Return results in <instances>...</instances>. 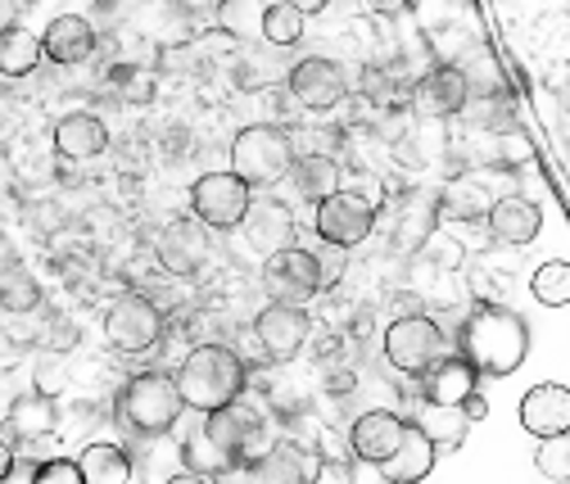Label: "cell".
I'll list each match as a JSON object with an SVG mask.
<instances>
[{
	"label": "cell",
	"mask_w": 570,
	"mask_h": 484,
	"mask_svg": "<svg viewBox=\"0 0 570 484\" xmlns=\"http://www.w3.org/2000/svg\"><path fill=\"white\" fill-rule=\"evenodd\" d=\"M322 281H326L322 254L299 249V245L281 249V254H272V258L263 263V290H267L272 304H295V308H304V304L317 299Z\"/></svg>",
	"instance_id": "obj_8"
},
{
	"label": "cell",
	"mask_w": 570,
	"mask_h": 484,
	"mask_svg": "<svg viewBox=\"0 0 570 484\" xmlns=\"http://www.w3.org/2000/svg\"><path fill=\"white\" fill-rule=\"evenodd\" d=\"M285 6H295V10H304V14H322L331 0H285Z\"/></svg>",
	"instance_id": "obj_40"
},
{
	"label": "cell",
	"mask_w": 570,
	"mask_h": 484,
	"mask_svg": "<svg viewBox=\"0 0 570 484\" xmlns=\"http://www.w3.org/2000/svg\"><path fill=\"white\" fill-rule=\"evenodd\" d=\"M177 385H181L186 407H195L208 417V412H218V407L240 398L245 363H240L236 349H227V344H195L177 367Z\"/></svg>",
	"instance_id": "obj_2"
},
{
	"label": "cell",
	"mask_w": 570,
	"mask_h": 484,
	"mask_svg": "<svg viewBox=\"0 0 570 484\" xmlns=\"http://www.w3.org/2000/svg\"><path fill=\"white\" fill-rule=\"evenodd\" d=\"M78 466H82L87 484H131L136 480V466L118 444H87Z\"/></svg>",
	"instance_id": "obj_26"
},
{
	"label": "cell",
	"mask_w": 570,
	"mask_h": 484,
	"mask_svg": "<svg viewBox=\"0 0 570 484\" xmlns=\"http://www.w3.org/2000/svg\"><path fill=\"white\" fill-rule=\"evenodd\" d=\"M232 172L245 177L249 186H276L285 172H295V141L285 127L254 122L236 131L232 141Z\"/></svg>",
	"instance_id": "obj_4"
},
{
	"label": "cell",
	"mask_w": 570,
	"mask_h": 484,
	"mask_svg": "<svg viewBox=\"0 0 570 484\" xmlns=\"http://www.w3.org/2000/svg\"><path fill=\"white\" fill-rule=\"evenodd\" d=\"M41 304V290L37 281L19 267V263H0V308L10 313H32Z\"/></svg>",
	"instance_id": "obj_30"
},
{
	"label": "cell",
	"mask_w": 570,
	"mask_h": 484,
	"mask_svg": "<svg viewBox=\"0 0 570 484\" xmlns=\"http://www.w3.org/2000/svg\"><path fill=\"white\" fill-rule=\"evenodd\" d=\"M204 431L208 439H218V448L236 462V466H263L272 453H276V439H272V426L263 422V412L249 407V403H227L218 412H208L204 417Z\"/></svg>",
	"instance_id": "obj_5"
},
{
	"label": "cell",
	"mask_w": 570,
	"mask_h": 484,
	"mask_svg": "<svg viewBox=\"0 0 570 484\" xmlns=\"http://www.w3.org/2000/svg\"><path fill=\"white\" fill-rule=\"evenodd\" d=\"M32 484H87V475H82L78 462H68V457H46V462H37Z\"/></svg>",
	"instance_id": "obj_35"
},
{
	"label": "cell",
	"mask_w": 570,
	"mask_h": 484,
	"mask_svg": "<svg viewBox=\"0 0 570 484\" xmlns=\"http://www.w3.org/2000/svg\"><path fill=\"white\" fill-rule=\"evenodd\" d=\"M435 457H440V448L431 444V435H425L416 422H407V435H403L399 453H394L381 471H385L390 484H421L425 475L435 471Z\"/></svg>",
	"instance_id": "obj_22"
},
{
	"label": "cell",
	"mask_w": 570,
	"mask_h": 484,
	"mask_svg": "<svg viewBox=\"0 0 570 484\" xmlns=\"http://www.w3.org/2000/svg\"><path fill=\"white\" fill-rule=\"evenodd\" d=\"M10 471H14V444H10V435H0V484L10 480Z\"/></svg>",
	"instance_id": "obj_38"
},
{
	"label": "cell",
	"mask_w": 570,
	"mask_h": 484,
	"mask_svg": "<svg viewBox=\"0 0 570 484\" xmlns=\"http://www.w3.org/2000/svg\"><path fill=\"white\" fill-rule=\"evenodd\" d=\"M403 435H407L403 417H394V412H385V407H372V412H363V417L348 426V448H353V457H358V462L385 466L399 453Z\"/></svg>",
	"instance_id": "obj_14"
},
{
	"label": "cell",
	"mask_w": 570,
	"mask_h": 484,
	"mask_svg": "<svg viewBox=\"0 0 570 484\" xmlns=\"http://www.w3.org/2000/svg\"><path fill=\"white\" fill-rule=\"evenodd\" d=\"M164 271L173 276H195L208 263V227L199 218H173L155 245Z\"/></svg>",
	"instance_id": "obj_15"
},
{
	"label": "cell",
	"mask_w": 570,
	"mask_h": 484,
	"mask_svg": "<svg viewBox=\"0 0 570 484\" xmlns=\"http://www.w3.org/2000/svg\"><path fill=\"white\" fill-rule=\"evenodd\" d=\"M530 290H534V299L548 304V308L570 304V263H561V258L543 263V267L530 276Z\"/></svg>",
	"instance_id": "obj_31"
},
{
	"label": "cell",
	"mask_w": 570,
	"mask_h": 484,
	"mask_svg": "<svg viewBox=\"0 0 570 484\" xmlns=\"http://www.w3.org/2000/svg\"><path fill=\"white\" fill-rule=\"evenodd\" d=\"M41 55H46L41 37H32L23 23L0 28V78H28L41 63Z\"/></svg>",
	"instance_id": "obj_25"
},
{
	"label": "cell",
	"mask_w": 570,
	"mask_h": 484,
	"mask_svg": "<svg viewBox=\"0 0 570 484\" xmlns=\"http://www.w3.org/2000/svg\"><path fill=\"white\" fill-rule=\"evenodd\" d=\"M299 37H304V10L285 6V0H276V6H267V28H263V41H267V46H276V50H291Z\"/></svg>",
	"instance_id": "obj_32"
},
{
	"label": "cell",
	"mask_w": 570,
	"mask_h": 484,
	"mask_svg": "<svg viewBox=\"0 0 570 484\" xmlns=\"http://www.w3.org/2000/svg\"><path fill=\"white\" fill-rule=\"evenodd\" d=\"M254 204V186L236 172H208L190 186V214L208 231H236Z\"/></svg>",
	"instance_id": "obj_7"
},
{
	"label": "cell",
	"mask_w": 570,
	"mask_h": 484,
	"mask_svg": "<svg viewBox=\"0 0 570 484\" xmlns=\"http://www.w3.org/2000/svg\"><path fill=\"white\" fill-rule=\"evenodd\" d=\"M458 354L480 376H512L530 354V326L512 308L480 304L458 330Z\"/></svg>",
	"instance_id": "obj_1"
},
{
	"label": "cell",
	"mask_w": 570,
	"mask_h": 484,
	"mask_svg": "<svg viewBox=\"0 0 570 484\" xmlns=\"http://www.w3.org/2000/svg\"><path fill=\"white\" fill-rule=\"evenodd\" d=\"M308 484H353V466L348 462H317V475Z\"/></svg>",
	"instance_id": "obj_36"
},
{
	"label": "cell",
	"mask_w": 570,
	"mask_h": 484,
	"mask_svg": "<svg viewBox=\"0 0 570 484\" xmlns=\"http://www.w3.org/2000/svg\"><path fill=\"white\" fill-rule=\"evenodd\" d=\"M240 231H245V240H249L254 254L272 258V254H281V249L295 245V214H291V204H281L276 195H258V199L249 204Z\"/></svg>",
	"instance_id": "obj_13"
},
{
	"label": "cell",
	"mask_w": 570,
	"mask_h": 484,
	"mask_svg": "<svg viewBox=\"0 0 570 484\" xmlns=\"http://www.w3.org/2000/svg\"><path fill=\"white\" fill-rule=\"evenodd\" d=\"M41 46H46V59L73 68V63L91 59V50H96V28H91L82 14H59V19L46 28Z\"/></svg>",
	"instance_id": "obj_23"
},
{
	"label": "cell",
	"mask_w": 570,
	"mask_h": 484,
	"mask_svg": "<svg viewBox=\"0 0 570 484\" xmlns=\"http://www.w3.org/2000/svg\"><path fill=\"white\" fill-rule=\"evenodd\" d=\"M480 389V372L462 358V354H444L431 372L421 376V394L425 403H444V407H462L471 394Z\"/></svg>",
	"instance_id": "obj_19"
},
{
	"label": "cell",
	"mask_w": 570,
	"mask_h": 484,
	"mask_svg": "<svg viewBox=\"0 0 570 484\" xmlns=\"http://www.w3.org/2000/svg\"><path fill=\"white\" fill-rule=\"evenodd\" d=\"M295 190H299L308 204L331 199V195L340 190V168H335V159H326V155H304V159L295 164Z\"/></svg>",
	"instance_id": "obj_28"
},
{
	"label": "cell",
	"mask_w": 570,
	"mask_h": 484,
	"mask_svg": "<svg viewBox=\"0 0 570 484\" xmlns=\"http://www.w3.org/2000/svg\"><path fill=\"white\" fill-rule=\"evenodd\" d=\"M168 484H213V480H204V475H195V471H186V475H173Z\"/></svg>",
	"instance_id": "obj_41"
},
{
	"label": "cell",
	"mask_w": 570,
	"mask_h": 484,
	"mask_svg": "<svg viewBox=\"0 0 570 484\" xmlns=\"http://www.w3.org/2000/svg\"><path fill=\"white\" fill-rule=\"evenodd\" d=\"M444 354H453V349H449V335L440 330L435 317L407 313V317L390 322V330H385V358H390V367H399L403 376H416V381H421Z\"/></svg>",
	"instance_id": "obj_6"
},
{
	"label": "cell",
	"mask_w": 570,
	"mask_h": 484,
	"mask_svg": "<svg viewBox=\"0 0 570 484\" xmlns=\"http://www.w3.org/2000/svg\"><path fill=\"white\" fill-rule=\"evenodd\" d=\"M466 100H471V82H466V73L458 63L431 68L416 87V105H421L425 118H453V113H462Z\"/></svg>",
	"instance_id": "obj_18"
},
{
	"label": "cell",
	"mask_w": 570,
	"mask_h": 484,
	"mask_svg": "<svg viewBox=\"0 0 570 484\" xmlns=\"http://www.w3.org/2000/svg\"><path fill=\"white\" fill-rule=\"evenodd\" d=\"M543 227V214H539V204L525 199V195H503L489 209V231L493 240H503V245H530Z\"/></svg>",
	"instance_id": "obj_20"
},
{
	"label": "cell",
	"mask_w": 570,
	"mask_h": 484,
	"mask_svg": "<svg viewBox=\"0 0 570 484\" xmlns=\"http://www.w3.org/2000/svg\"><path fill=\"white\" fill-rule=\"evenodd\" d=\"M181 462L186 471L204 475V480H223L227 471H236V462L218 448V439H208V431H195L186 444H181Z\"/></svg>",
	"instance_id": "obj_29"
},
{
	"label": "cell",
	"mask_w": 570,
	"mask_h": 484,
	"mask_svg": "<svg viewBox=\"0 0 570 484\" xmlns=\"http://www.w3.org/2000/svg\"><path fill=\"white\" fill-rule=\"evenodd\" d=\"M218 28L236 41H263L267 0H218Z\"/></svg>",
	"instance_id": "obj_27"
},
{
	"label": "cell",
	"mask_w": 570,
	"mask_h": 484,
	"mask_svg": "<svg viewBox=\"0 0 570 484\" xmlns=\"http://www.w3.org/2000/svg\"><path fill=\"white\" fill-rule=\"evenodd\" d=\"M308 313L295 308V304H272L254 317V339H258V349L272 358V363H291L299 358V349L308 344Z\"/></svg>",
	"instance_id": "obj_11"
},
{
	"label": "cell",
	"mask_w": 570,
	"mask_h": 484,
	"mask_svg": "<svg viewBox=\"0 0 570 484\" xmlns=\"http://www.w3.org/2000/svg\"><path fill=\"white\" fill-rule=\"evenodd\" d=\"M416 426L431 435V444L440 448V453H453V448H462L466 444V431H471V417L462 407H444V403H425L421 412H416Z\"/></svg>",
	"instance_id": "obj_24"
},
{
	"label": "cell",
	"mask_w": 570,
	"mask_h": 484,
	"mask_svg": "<svg viewBox=\"0 0 570 484\" xmlns=\"http://www.w3.org/2000/svg\"><path fill=\"white\" fill-rule=\"evenodd\" d=\"M118 426L131 435H168L177 426V417L186 412L181 385L168 372H140L118 389Z\"/></svg>",
	"instance_id": "obj_3"
},
{
	"label": "cell",
	"mask_w": 570,
	"mask_h": 484,
	"mask_svg": "<svg viewBox=\"0 0 570 484\" xmlns=\"http://www.w3.org/2000/svg\"><path fill=\"white\" fill-rule=\"evenodd\" d=\"M521 426L539 439H552V435H570V389L566 385H534L525 398H521Z\"/></svg>",
	"instance_id": "obj_17"
},
{
	"label": "cell",
	"mask_w": 570,
	"mask_h": 484,
	"mask_svg": "<svg viewBox=\"0 0 570 484\" xmlns=\"http://www.w3.org/2000/svg\"><path fill=\"white\" fill-rule=\"evenodd\" d=\"M376 227V204L363 190H335L331 199L317 204V236L335 249L363 245Z\"/></svg>",
	"instance_id": "obj_10"
},
{
	"label": "cell",
	"mask_w": 570,
	"mask_h": 484,
	"mask_svg": "<svg viewBox=\"0 0 570 484\" xmlns=\"http://www.w3.org/2000/svg\"><path fill=\"white\" fill-rule=\"evenodd\" d=\"M285 82H291L295 105H299V109H313V113L335 109V105L344 100V91H348L344 68H340L335 59H322V55L299 59V63L291 68V78H285Z\"/></svg>",
	"instance_id": "obj_12"
},
{
	"label": "cell",
	"mask_w": 570,
	"mask_h": 484,
	"mask_svg": "<svg viewBox=\"0 0 570 484\" xmlns=\"http://www.w3.org/2000/svg\"><path fill=\"white\" fill-rule=\"evenodd\" d=\"M55 150H59L63 159H96V155L109 150V131H105V122H100L96 113H87V109L63 113V118L55 122Z\"/></svg>",
	"instance_id": "obj_21"
},
{
	"label": "cell",
	"mask_w": 570,
	"mask_h": 484,
	"mask_svg": "<svg viewBox=\"0 0 570 484\" xmlns=\"http://www.w3.org/2000/svg\"><path fill=\"white\" fill-rule=\"evenodd\" d=\"M416 6V0H367V10L372 14H385V19H399V14H407Z\"/></svg>",
	"instance_id": "obj_37"
},
{
	"label": "cell",
	"mask_w": 570,
	"mask_h": 484,
	"mask_svg": "<svg viewBox=\"0 0 570 484\" xmlns=\"http://www.w3.org/2000/svg\"><path fill=\"white\" fill-rule=\"evenodd\" d=\"M105 335L118 354H150L164 339V313L146 295H122L105 313Z\"/></svg>",
	"instance_id": "obj_9"
},
{
	"label": "cell",
	"mask_w": 570,
	"mask_h": 484,
	"mask_svg": "<svg viewBox=\"0 0 570 484\" xmlns=\"http://www.w3.org/2000/svg\"><path fill=\"white\" fill-rule=\"evenodd\" d=\"M55 426H59V407H55V398H50L46 389L14 398L10 412H6V435H10L14 444H23V448L46 444V439L55 435Z\"/></svg>",
	"instance_id": "obj_16"
},
{
	"label": "cell",
	"mask_w": 570,
	"mask_h": 484,
	"mask_svg": "<svg viewBox=\"0 0 570 484\" xmlns=\"http://www.w3.org/2000/svg\"><path fill=\"white\" fill-rule=\"evenodd\" d=\"M462 412H466V417H471V422H480V417H484V412H489V403H484V394L475 389V394H471V398L462 403Z\"/></svg>",
	"instance_id": "obj_39"
},
{
	"label": "cell",
	"mask_w": 570,
	"mask_h": 484,
	"mask_svg": "<svg viewBox=\"0 0 570 484\" xmlns=\"http://www.w3.org/2000/svg\"><path fill=\"white\" fill-rule=\"evenodd\" d=\"M493 204H498V199H493L475 177H462V181H453V190H449V209H453L458 218H489Z\"/></svg>",
	"instance_id": "obj_33"
},
{
	"label": "cell",
	"mask_w": 570,
	"mask_h": 484,
	"mask_svg": "<svg viewBox=\"0 0 570 484\" xmlns=\"http://www.w3.org/2000/svg\"><path fill=\"white\" fill-rule=\"evenodd\" d=\"M534 466H539V475L566 484V480H570V435H552V439H543L539 453H534Z\"/></svg>",
	"instance_id": "obj_34"
},
{
	"label": "cell",
	"mask_w": 570,
	"mask_h": 484,
	"mask_svg": "<svg viewBox=\"0 0 570 484\" xmlns=\"http://www.w3.org/2000/svg\"><path fill=\"white\" fill-rule=\"evenodd\" d=\"M566 484H570V480H566Z\"/></svg>",
	"instance_id": "obj_42"
}]
</instances>
